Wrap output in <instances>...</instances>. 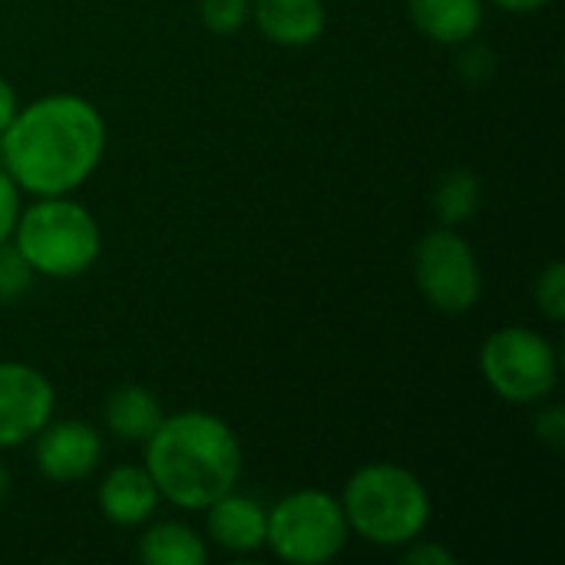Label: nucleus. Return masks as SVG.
<instances>
[{
  "label": "nucleus",
  "instance_id": "f257e3e1",
  "mask_svg": "<svg viewBox=\"0 0 565 565\" xmlns=\"http://www.w3.org/2000/svg\"><path fill=\"white\" fill-rule=\"evenodd\" d=\"M103 113L76 93H50L20 106L0 132V166L36 199L76 192L103 162Z\"/></svg>",
  "mask_w": 565,
  "mask_h": 565
},
{
  "label": "nucleus",
  "instance_id": "f03ea898",
  "mask_svg": "<svg viewBox=\"0 0 565 565\" xmlns=\"http://www.w3.org/2000/svg\"><path fill=\"white\" fill-rule=\"evenodd\" d=\"M146 473L162 500L179 510H205L242 480V444L235 430L205 411L166 414L146 440Z\"/></svg>",
  "mask_w": 565,
  "mask_h": 565
},
{
  "label": "nucleus",
  "instance_id": "7ed1b4c3",
  "mask_svg": "<svg viewBox=\"0 0 565 565\" xmlns=\"http://www.w3.org/2000/svg\"><path fill=\"white\" fill-rule=\"evenodd\" d=\"M341 510L354 536L381 550H404L430 526L434 500L417 473L397 463L361 467L341 493Z\"/></svg>",
  "mask_w": 565,
  "mask_h": 565
},
{
  "label": "nucleus",
  "instance_id": "20e7f679",
  "mask_svg": "<svg viewBox=\"0 0 565 565\" xmlns=\"http://www.w3.org/2000/svg\"><path fill=\"white\" fill-rule=\"evenodd\" d=\"M10 242L26 258L33 275L43 278H79L103 252L96 215L66 195H43L20 209Z\"/></svg>",
  "mask_w": 565,
  "mask_h": 565
},
{
  "label": "nucleus",
  "instance_id": "39448f33",
  "mask_svg": "<svg viewBox=\"0 0 565 565\" xmlns=\"http://www.w3.org/2000/svg\"><path fill=\"white\" fill-rule=\"evenodd\" d=\"M351 540L341 500L324 490H298L268 510L265 546L291 565H324L338 559Z\"/></svg>",
  "mask_w": 565,
  "mask_h": 565
},
{
  "label": "nucleus",
  "instance_id": "423d86ee",
  "mask_svg": "<svg viewBox=\"0 0 565 565\" xmlns=\"http://www.w3.org/2000/svg\"><path fill=\"white\" fill-rule=\"evenodd\" d=\"M480 374L507 404H543L559 384V354L533 328H500L480 348Z\"/></svg>",
  "mask_w": 565,
  "mask_h": 565
},
{
  "label": "nucleus",
  "instance_id": "0eeeda50",
  "mask_svg": "<svg viewBox=\"0 0 565 565\" xmlns=\"http://www.w3.org/2000/svg\"><path fill=\"white\" fill-rule=\"evenodd\" d=\"M414 278L430 308L440 315H467L483 295V268L473 245L457 228H434L414 252Z\"/></svg>",
  "mask_w": 565,
  "mask_h": 565
},
{
  "label": "nucleus",
  "instance_id": "6e6552de",
  "mask_svg": "<svg viewBox=\"0 0 565 565\" xmlns=\"http://www.w3.org/2000/svg\"><path fill=\"white\" fill-rule=\"evenodd\" d=\"M56 391L50 377L20 361H0V450L30 444L50 420Z\"/></svg>",
  "mask_w": 565,
  "mask_h": 565
},
{
  "label": "nucleus",
  "instance_id": "1a4fd4ad",
  "mask_svg": "<svg viewBox=\"0 0 565 565\" xmlns=\"http://www.w3.org/2000/svg\"><path fill=\"white\" fill-rule=\"evenodd\" d=\"M33 463L53 483H79L103 463V440L83 420H50L33 437Z\"/></svg>",
  "mask_w": 565,
  "mask_h": 565
},
{
  "label": "nucleus",
  "instance_id": "9d476101",
  "mask_svg": "<svg viewBox=\"0 0 565 565\" xmlns=\"http://www.w3.org/2000/svg\"><path fill=\"white\" fill-rule=\"evenodd\" d=\"M99 513L113 523V526H122V530H136V526H146L156 510H159V490L152 483V477L146 473V467H116L103 477L99 483Z\"/></svg>",
  "mask_w": 565,
  "mask_h": 565
},
{
  "label": "nucleus",
  "instance_id": "9b49d317",
  "mask_svg": "<svg viewBox=\"0 0 565 565\" xmlns=\"http://www.w3.org/2000/svg\"><path fill=\"white\" fill-rule=\"evenodd\" d=\"M252 20L278 46H311L328 30L324 0H252Z\"/></svg>",
  "mask_w": 565,
  "mask_h": 565
},
{
  "label": "nucleus",
  "instance_id": "f8f14e48",
  "mask_svg": "<svg viewBox=\"0 0 565 565\" xmlns=\"http://www.w3.org/2000/svg\"><path fill=\"white\" fill-rule=\"evenodd\" d=\"M209 540H215L228 553H258L268 533V510L242 493H225L212 507H205Z\"/></svg>",
  "mask_w": 565,
  "mask_h": 565
},
{
  "label": "nucleus",
  "instance_id": "ddd939ff",
  "mask_svg": "<svg viewBox=\"0 0 565 565\" xmlns=\"http://www.w3.org/2000/svg\"><path fill=\"white\" fill-rule=\"evenodd\" d=\"M411 23L417 33L440 46H460L473 40L483 26L487 3L483 0H407Z\"/></svg>",
  "mask_w": 565,
  "mask_h": 565
},
{
  "label": "nucleus",
  "instance_id": "4468645a",
  "mask_svg": "<svg viewBox=\"0 0 565 565\" xmlns=\"http://www.w3.org/2000/svg\"><path fill=\"white\" fill-rule=\"evenodd\" d=\"M162 417H166L162 401L142 384H122L103 404L106 430L129 444H146L162 424Z\"/></svg>",
  "mask_w": 565,
  "mask_h": 565
},
{
  "label": "nucleus",
  "instance_id": "2eb2a0df",
  "mask_svg": "<svg viewBox=\"0 0 565 565\" xmlns=\"http://www.w3.org/2000/svg\"><path fill=\"white\" fill-rule=\"evenodd\" d=\"M139 559L146 565H205L209 546L185 523H152L139 540Z\"/></svg>",
  "mask_w": 565,
  "mask_h": 565
},
{
  "label": "nucleus",
  "instance_id": "dca6fc26",
  "mask_svg": "<svg viewBox=\"0 0 565 565\" xmlns=\"http://www.w3.org/2000/svg\"><path fill=\"white\" fill-rule=\"evenodd\" d=\"M480 202H483V189L473 169H450L447 175H440L434 189V212L447 228L470 222L480 212Z\"/></svg>",
  "mask_w": 565,
  "mask_h": 565
},
{
  "label": "nucleus",
  "instance_id": "f3484780",
  "mask_svg": "<svg viewBox=\"0 0 565 565\" xmlns=\"http://www.w3.org/2000/svg\"><path fill=\"white\" fill-rule=\"evenodd\" d=\"M199 17L215 36H232L252 20V0H199Z\"/></svg>",
  "mask_w": 565,
  "mask_h": 565
},
{
  "label": "nucleus",
  "instance_id": "a211bd4d",
  "mask_svg": "<svg viewBox=\"0 0 565 565\" xmlns=\"http://www.w3.org/2000/svg\"><path fill=\"white\" fill-rule=\"evenodd\" d=\"M30 285H33V268L17 252V245L13 242L0 245V305L20 301L30 291Z\"/></svg>",
  "mask_w": 565,
  "mask_h": 565
},
{
  "label": "nucleus",
  "instance_id": "6ab92c4d",
  "mask_svg": "<svg viewBox=\"0 0 565 565\" xmlns=\"http://www.w3.org/2000/svg\"><path fill=\"white\" fill-rule=\"evenodd\" d=\"M536 308L553 321L559 324L565 318V265L563 262H553L543 268L540 281H536Z\"/></svg>",
  "mask_w": 565,
  "mask_h": 565
},
{
  "label": "nucleus",
  "instance_id": "aec40b11",
  "mask_svg": "<svg viewBox=\"0 0 565 565\" xmlns=\"http://www.w3.org/2000/svg\"><path fill=\"white\" fill-rule=\"evenodd\" d=\"M20 185L7 175V169L0 166V245H7L13 238L17 218H20Z\"/></svg>",
  "mask_w": 565,
  "mask_h": 565
},
{
  "label": "nucleus",
  "instance_id": "412c9836",
  "mask_svg": "<svg viewBox=\"0 0 565 565\" xmlns=\"http://www.w3.org/2000/svg\"><path fill=\"white\" fill-rule=\"evenodd\" d=\"M457 70H460L467 79H473V83L487 79V76L493 73V50H490V46H483V43H473V40L460 43Z\"/></svg>",
  "mask_w": 565,
  "mask_h": 565
},
{
  "label": "nucleus",
  "instance_id": "4be33fe9",
  "mask_svg": "<svg viewBox=\"0 0 565 565\" xmlns=\"http://www.w3.org/2000/svg\"><path fill=\"white\" fill-rule=\"evenodd\" d=\"M404 563L414 565H454V553L444 550L440 543H430V540H414L404 546Z\"/></svg>",
  "mask_w": 565,
  "mask_h": 565
},
{
  "label": "nucleus",
  "instance_id": "5701e85b",
  "mask_svg": "<svg viewBox=\"0 0 565 565\" xmlns=\"http://www.w3.org/2000/svg\"><path fill=\"white\" fill-rule=\"evenodd\" d=\"M536 437L543 440V444H550L553 450H559L565 444V411L563 407H546V411H540L536 414Z\"/></svg>",
  "mask_w": 565,
  "mask_h": 565
},
{
  "label": "nucleus",
  "instance_id": "b1692460",
  "mask_svg": "<svg viewBox=\"0 0 565 565\" xmlns=\"http://www.w3.org/2000/svg\"><path fill=\"white\" fill-rule=\"evenodd\" d=\"M17 109H20V103H17V93H13L10 79H7V76H0V132L10 126V119L17 116Z\"/></svg>",
  "mask_w": 565,
  "mask_h": 565
},
{
  "label": "nucleus",
  "instance_id": "393cba45",
  "mask_svg": "<svg viewBox=\"0 0 565 565\" xmlns=\"http://www.w3.org/2000/svg\"><path fill=\"white\" fill-rule=\"evenodd\" d=\"M493 7H500V10H507V13H536V10H543L550 0H490Z\"/></svg>",
  "mask_w": 565,
  "mask_h": 565
},
{
  "label": "nucleus",
  "instance_id": "a878e982",
  "mask_svg": "<svg viewBox=\"0 0 565 565\" xmlns=\"http://www.w3.org/2000/svg\"><path fill=\"white\" fill-rule=\"evenodd\" d=\"M7 493H10V470H7V463L0 457V503L7 500Z\"/></svg>",
  "mask_w": 565,
  "mask_h": 565
}]
</instances>
